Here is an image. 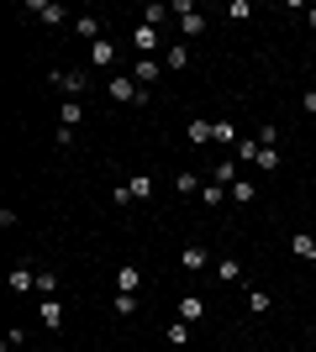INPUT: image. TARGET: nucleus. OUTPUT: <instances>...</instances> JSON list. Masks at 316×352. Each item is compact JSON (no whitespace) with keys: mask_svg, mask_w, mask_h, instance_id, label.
Returning a JSON list of instances; mask_svg holds the SVG:
<instances>
[{"mask_svg":"<svg viewBox=\"0 0 316 352\" xmlns=\"http://www.w3.org/2000/svg\"><path fill=\"white\" fill-rule=\"evenodd\" d=\"M105 95H111V100H127V105H148V89L137 85L132 74H111V85H105Z\"/></svg>","mask_w":316,"mask_h":352,"instance_id":"obj_1","label":"nucleus"},{"mask_svg":"<svg viewBox=\"0 0 316 352\" xmlns=\"http://www.w3.org/2000/svg\"><path fill=\"white\" fill-rule=\"evenodd\" d=\"M48 85H53V89H69V95H79V89H85V69H53V74H48Z\"/></svg>","mask_w":316,"mask_h":352,"instance_id":"obj_2","label":"nucleus"},{"mask_svg":"<svg viewBox=\"0 0 316 352\" xmlns=\"http://www.w3.org/2000/svg\"><path fill=\"white\" fill-rule=\"evenodd\" d=\"M37 321H43L48 331H59V326H63V305H59V294H48V300H37Z\"/></svg>","mask_w":316,"mask_h":352,"instance_id":"obj_3","label":"nucleus"},{"mask_svg":"<svg viewBox=\"0 0 316 352\" xmlns=\"http://www.w3.org/2000/svg\"><path fill=\"white\" fill-rule=\"evenodd\" d=\"M132 47L143 53V58L158 53V47H164V43H158V27H143V21H137V27H132Z\"/></svg>","mask_w":316,"mask_h":352,"instance_id":"obj_4","label":"nucleus"},{"mask_svg":"<svg viewBox=\"0 0 316 352\" xmlns=\"http://www.w3.org/2000/svg\"><path fill=\"white\" fill-rule=\"evenodd\" d=\"M74 32H79V37H85V43H105V21H101V16H79V21H74Z\"/></svg>","mask_w":316,"mask_h":352,"instance_id":"obj_5","label":"nucleus"},{"mask_svg":"<svg viewBox=\"0 0 316 352\" xmlns=\"http://www.w3.org/2000/svg\"><path fill=\"white\" fill-rule=\"evenodd\" d=\"M158 74H164V58H137L132 79H137V85H143V89H148V85H158Z\"/></svg>","mask_w":316,"mask_h":352,"instance_id":"obj_6","label":"nucleus"},{"mask_svg":"<svg viewBox=\"0 0 316 352\" xmlns=\"http://www.w3.org/2000/svg\"><path fill=\"white\" fill-rule=\"evenodd\" d=\"M32 11H37V21H48V27H63V16H69L59 0H32Z\"/></svg>","mask_w":316,"mask_h":352,"instance_id":"obj_7","label":"nucleus"},{"mask_svg":"<svg viewBox=\"0 0 316 352\" xmlns=\"http://www.w3.org/2000/svg\"><path fill=\"white\" fill-rule=\"evenodd\" d=\"M290 252H295L301 263H316V236L311 232H295V236H290Z\"/></svg>","mask_w":316,"mask_h":352,"instance_id":"obj_8","label":"nucleus"},{"mask_svg":"<svg viewBox=\"0 0 316 352\" xmlns=\"http://www.w3.org/2000/svg\"><path fill=\"white\" fill-rule=\"evenodd\" d=\"M164 69L185 74V69H190V47H185V43H169V47H164Z\"/></svg>","mask_w":316,"mask_h":352,"instance_id":"obj_9","label":"nucleus"},{"mask_svg":"<svg viewBox=\"0 0 316 352\" xmlns=\"http://www.w3.org/2000/svg\"><path fill=\"white\" fill-rule=\"evenodd\" d=\"M11 289H16V294L37 289V268H27V263H21V268H11Z\"/></svg>","mask_w":316,"mask_h":352,"instance_id":"obj_10","label":"nucleus"},{"mask_svg":"<svg viewBox=\"0 0 316 352\" xmlns=\"http://www.w3.org/2000/svg\"><path fill=\"white\" fill-rule=\"evenodd\" d=\"M79 121H85V105H79V100H63V105H59V126H69V132H74Z\"/></svg>","mask_w":316,"mask_h":352,"instance_id":"obj_11","label":"nucleus"},{"mask_svg":"<svg viewBox=\"0 0 316 352\" xmlns=\"http://www.w3.org/2000/svg\"><path fill=\"white\" fill-rule=\"evenodd\" d=\"M200 316H206V305H200V294H185V300H180V321H190V326H196Z\"/></svg>","mask_w":316,"mask_h":352,"instance_id":"obj_12","label":"nucleus"},{"mask_svg":"<svg viewBox=\"0 0 316 352\" xmlns=\"http://www.w3.org/2000/svg\"><path fill=\"white\" fill-rule=\"evenodd\" d=\"M180 268H190V274H196V268H206V248H200V242H190V248L180 252Z\"/></svg>","mask_w":316,"mask_h":352,"instance_id":"obj_13","label":"nucleus"},{"mask_svg":"<svg viewBox=\"0 0 316 352\" xmlns=\"http://www.w3.org/2000/svg\"><path fill=\"white\" fill-rule=\"evenodd\" d=\"M169 347H190V321H169Z\"/></svg>","mask_w":316,"mask_h":352,"instance_id":"obj_14","label":"nucleus"},{"mask_svg":"<svg viewBox=\"0 0 316 352\" xmlns=\"http://www.w3.org/2000/svg\"><path fill=\"white\" fill-rule=\"evenodd\" d=\"M90 63H95V69H111V63H116V47H111V43H95L90 47Z\"/></svg>","mask_w":316,"mask_h":352,"instance_id":"obj_15","label":"nucleus"},{"mask_svg":"<svg viewBox=\"0 0 316 352\" xmlns=\"http://www.w3.org/2000/svg\"><path fill=\"white\" fill-rule=\"evenodd\" d=\"M137 284H143V274H137V268H116V289H121V294H137Z\"/></svg>","mask_w":316,"mask_h":352,"instance_id":"obj_16","label":"nucleus"},{"mask_svg":"<svg viewBox=\"0 0 316 352\" xmlns=\"http://www.w3.org/2000/svg\"><path fill=\"white\" fill-rule=\"evenodd\" d=\"M211 142H238V126H232V121H211Z\"/></svg>","mask_w":316,"mask_h":352,"instance_id":"obj_17","label":"nucleus"},{"mask_svg":"<svg viewBox=\"0 0 316 352\" xmlns=\"http://www.w3.org/2000/svg\"><path fill=\"white\" fill-rule=\"evenodd\" d=\"M169 16H174L169 6H143V27H164Z\"/></svg>","mask_w":316,"mask_h":352,"instance_id":"obj_18","label":"nucleus"},{"mask_svg":"<svg viewBox=\"0 0 316 352\" xmlns=\"http://www.w3.org/2000/svg\"><path fill=\"white\" fill-rule=\"evenodd\" d=\"M37 294H59V274H53V268H37Z\"/></svg>","mask_w":316,"mask_h":352,"instance_id":"obj_19","label":"nucleus"},{"mask_svg":"<svg viewBox=\"0 0 316 352\" xmlns=\"http://www.w3.org/2000/svg\"><path fill=\"white\" fill-rule=\"evenodd\" d=\"M174 190H180V195H200L206 184H200L196 174H185V168H180V174H174Z\"/></svg>","mask_w":316,"mask_h":352,"instance_id":"obj_20","label":"nucleus"},{"mask_svg":"<svg viewBox=\"0 0 316 352\" xmlns=\"http://www.w3.org/2000/svg\"><path fill=\"white\" fill-rule=\"evenodd\" d=\"M216 274H222V284H238V279H242V263H238V258H222V263H216Z\"/></svg>","mask_w":316,"mask_h":352,"instance_id":"obj_21","label":"nucleus"},{"mask_svg":"<svg viewBox=\"0 0 316 352\" xmlns=\"http://www.w3.org/2000/svg\"><path fill=\"white\" fill-rule=\"evenodd\" d=\"M127 190H132V200H148V195H153V179L137 174V179H127Z\"/></svg>","mask_w":316,"mask_h":352,"instance_id":"obj_22","label":"nucleus"},{"mask_svg":"<svg viewBox=\"0 0 316 352\" xmlns=\"http://www.w3.org/2000/svg\"><path fill=\"white\" fill-rule=\"evenodd\" d=\"M180 32H185V37H200V32H206V16H180Z\"/></svg>","mask_w":316,"mask_h":352,"instance_id":"obj_23","label":"nucleus"},{"mask_svg":"<svg viewBox=\"0 0 316 352\" xmlns=\"http://www.w3.org/2000/svg\"><path fill=\"white\" fill-rule=\"evenodd\" d=\"M222 195H227V184H206V190H200V206L216 210V206H222Z\"/></svg>","mask_w":316,"mask_h":352,"instance_id":"obj_24","label":"nucleus"},{"mask_svg":"<svg viewBox=\"0 0 316 352\" xmlns=\"http://www.w3.org/2000/svg\"><path fill=\"white\" fill-rule=\"evenodd\" d=\"M258 168L274 174V168H280V147H258Z\"/></svg>","mask_w":316,"mask_h":352,"instance_id":"obj_25","label":"nucleus"},{"mask_svg":"<svg viewBox=\"0 0 316 352\" xmlns=\"http://www.w3.org/2000/svg\"><path fill=\"white\" fill-rule=\"evenodd\" d=\"M216 184H238V163H232V158L216 163Z\"/></svg>","mask_w":316,"mask_h":352,"instance_id":"obj_26","label":"nucleus"},{"mask_svg":"<svg viewBox=\"0 0 316 352\" xmlns=\"http://www.w3.org/2000/svg\"><path fill=\"white\" fill-rule=\"evenodd\" d=\"M185 137H190V142H211V121H190Z\"/></svg>","mask_w":316,"mask_h":352,"instance_id":"obj_27","label":"nucleus"},{"mask_svg":"<svg viewBox=\"0 0 316 352\" xmlns=\"http://www.w3.org/2000/svg\"><path fill=\"white\" fill-rule=\"evenodd\" d=\"M248 16H253V6H248V0H232V6H227V21H248Z\"/></svg>","mask_w":316,"mask_h":352,"instance_id":"obj_28","label":"nucleus"},{"mask_svg":"<svg viewBox=\"0 0 316 352\" xmlns=\"http://www.w3.org/2000/svg\"><path fill=\"white\" fill-rule=\"evenodd\" d=\"M111 310H116V316H132V310H137V300H132V294H121V289H116V300H111Z\"/></svg>","mask_w":316,"mask_h":352,"instance_id":"obj_29","label":"nucleus"},{"mask_svg":"<svg viewBox=\"0 0 316 352\" xmlns=\"http://www.w3.org/2000/svg\"><path fill=\"white\" fill-rule=\"evenodd\" d=\"M253 195H258V190H253V184H242V179H238V184H232V200H238V206H248Z\"/></svg>","mask_w":316,"mask_h":352,"instance_id":"obj_30","label":"nucleus"},{"mask_svg":"<svg viewBox=\"0 0 316 352\" xmlns=\"http://www.w3.org/2000/svg\"><path fill=\"white\" fill-rule=\"evenodd\" d=\"M238 163H258V142H238Z\"/></svg>","mask_w":316,"mask_h":352,"instance_id":"obj_31","label":"nucleus"},{"mask_svg":"<svg viewBox=\"0 0 316 352\" xmlns=\"http://www.w3.org/2000/svg\"><path fill=\"white\" fill-rule=\"evenodd\" d=\"M248 310H269V294H264V289H248Z\"/></svg>","mask_w":316,"mask_h":352,"instance_id":"obj_32","label":"nucleus"},{"mask_svg":"<svg viewBox=\"0 0 316 352\" xmlns=\"http://www.w3.org/2000/svg\"><path fill=\"white\" fill-rule=\"evenodd\" d=\"M11 347H27V331H21V326H11V337H6V352Z\"/></svg>","mask_w":316,"mask_h":352,"instance_id":"obj_33","label":"nucleus"},{"mask_svg":"<svg viewBox=\"0 0 316 352\" xmlns=\"http://www.w3.org/2000/svg\"><path fill=\"white\" fill-rule=\"evenodd\" d=\"M301 105H306V116H316V89H306V100H301Z\"/></svg>","mask_w":316,"mask_h":352,"instance_id":"obj_34","label":"nucleus"},{"mask_svg":"<svg viewBox=\"0 0 316 352\" xmlns=\"http://www.w3.org/2000/svg\"><path fill=\"white\" fill-rule=\"evenodd\" d=\"M306 27H311V32H316V11H306Z\"/></svg>","mask_w":316,"mask_h":352,"instance_id":"obj_35","label":"nucleus"},{"mask_svg":"<svg viewBox=\"0 0 316 352\" xmlns=\"http://www.w3.org/2000/svg\"><path fill=\"white\" fill-rule=\"evenodd\" d=\"M21 352H37V347H21Z\"/></svg>","mask_w":316,"mask_h":352,"instance_id":"obj_36","label":"nucleus"},{"mask_svg":"<svg viewBox=\"0 0 316 352\" xmlns=\"http://www.w3.org/2000/svg\"><path fill=\"white\" fill-rule=\"evenodd\" d=\"M311 190H316V174H311Z\"/></svg>","mask_w":316,"mask_h":352,"instance_id":"obj_37","label":"nucleus"},{"mask_svg":"<svg viewBox=\"0 0 316 352\" xmlns=\"http://www.w3.org/2000/svg\"><path fill=\"white\" fill-rule=\"evenodd\" d=\"M311 337H316V331H311Z\"/></svg>","mask_w":316,"mask_h":352,"instance_id":"obj_38","label":"nucleus"}]
</instances>
